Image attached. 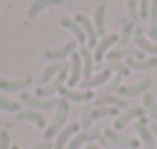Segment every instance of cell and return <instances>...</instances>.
I'll return each instance as SVG.
<instances>
[{"label":"cell","mask_w":157,"mask_h":149,"mask_svg":"<svg viewBox=\"0 0 157 149\" xmlns=\"http://www.w3.org/2000/svg\"><path fill=\"white\" fill-rule=\"evenodd\" d=\"M68 113H70V101L62 97L60 101H58V107H56V113H54V119L50 121V125L46 127V131H44V137H46V141H50L52 137H56V135L60 133L62 129H64Z\"/></svg>","instance_id":"1"},{"label":"cell","mask_w":157,"mask_h":149,"mask_svg":"<svg viewBox=\"0 0 157 149\" xmlns=\"http://www.w3.org/2000/svg\"><path fill=\"white\" fill-rule=\"evenodd\" d=\"M20 101L22 103H26V105H30V109H40V111H50L54 109V107H58V101L60 99H56V97H36V96H32V94H26V92H22L20 94Z\"/></svg>","instance_id":"2"},{"label":"cell","mask_w":157,"mask_h":149,"mask_svg":"<svg viewBox=\"0 0 157 149\" xmlns=\"http://www.w3.org/2000/svg\"><path fill=\"white\" fill-rule=\"evenodd\" d=\"M149 86H151V80L145 78V80H141L139 84H135V86H113L111 92L119 94L121 97H135V96H141V94H147Z\"/></svg>","instance_id":"3"},{"label":"cell","mask_w":157,"mask_h":149,"mask_svg":"<svg viewBox=\"0 0 157 149\" xmlns=\"http://www.w3.org/2000/svg\"><path fill=\"white\" fill-rule=\"evenodd\" d=\"M76 48H78V44L74 42V40H68L64 46H60L56 50H50V48L44 50V58L50 60V62H64L68 56H72V54L76 52Z\"/></svg>","instance_id":"4"},{"label":"cell","mask_w":157,"mask_h":149,"mask_svg":"<svg viewBox=\"0 0 157 149\" xmlns=\"http://www.w3.org/2000/svg\"><path fill=\"white\" fill-rule=\"evenodd\" d=\"M104 137H107V141H109L111 145H115L117 149H137L139 147V141L125 137V135H121L119 131H115V129H105Z\"/></svg>","instance_id":"5"},{"label":"cell","mask_w":157,"mask_h":149,"mask_svg":"<svg viewBox=\"0 0 157 149\" xmlns=\"http://www.w3.org/2000/svg\"><path fill=\"white\" fill-rule=\"evenodd\" d=\"M66 72H68V70H64L62 74H58L48 86H40V88L36 90V97H44L46 99V97H52L56 92H60V88L64 86V80H66Z\"/></svg>","instance_id":"6"},{"label":"cell","mask_w":157,"mask_h":149,"mask_svg":"<svg viewBox=\"0 0 157 149\" xmlns=\"http://www.w3.org/2000/svg\"><path fill=\"white\" fill-rule=\"evenodd\" d=\"M100 131L98 129H90V131H80V133H76L72 139H70L68 147L66 149H80L82 145H86V143H94L96 139H100Z\"/></svg>","instance_id":"7"},{"label":"cell","mask_w":157,"mask_h":149,"mask_svg":"<svg viewBox=\"0 0 157 149\" xmlns=\"http://www.w3.org/2000/svg\"><path fill=\"white\" fill-rule=\"evenodd\" d=\"M143 115H145V109H143V107H129V109H125V113L117 115V119H115V123H113V129L115 131L123 129L129 121H133V119H141Z\"/></svg>","instance_id":"8"},{"label":"cell","mask_w":157,"mask_h":149,"mask_svg":"<svg viewBox=\"0 0 157 149\" xmlns=\"http://www.w3.org/2000/svg\"><path fill=\"white\" fill-rule=\"evenodd\" d=\"M135 129H137L139 137H141L143 145H145V149H155V137H153V131H151V127L147 125V119L141 117L135 121Z\"/></svg>","instance_id":"9"},{"label":"cell","mask_w":157,"mask_h":149,"mask_svg":"<svg viewBox=\"0 0 157 149\" xmlns=\"http://www.w3.org/2000/svg\"><path fill=\"white\" fill-rule=\"evenodd\" d=\"M60 96L68 101H80V103H88L90 99H94V94L90 90H70V88H60Z\"/></svg>","instance_id":"10"},{"label":"cell","mask_w":157,"mask_h":149,"mask_svg":"<svg viewBox=\"0 0 157 149\" xmlns=\"http://www.w3.org/2000/svg\"><path fill=\"white\" fill-rule=\"evenodd\" d=\"M76 20L78 24L82 26V30L86 32V38H88V46L90 48H96L98 46V32H96V26H94V22H90L88 18H86L84 14H76Z\"/></svg>","instance_id":"11"},{"label":"cell","mask_w":157,"mask_h":149,"mask_svg":"<svg viewBox=\"0 0 157 149\" xmlns=\"http://www.w3.org/2000/svg\"><path fill=\"white\" fill-rule=\"evenodd\" d=\"M76 133H80V123H70V125H66L64 129L56 135L54 149H66V145L70 143V139H72Z\"/></svg>","instance_id":"12"},{"label":"cell","mask_w":157,"mask_h":149,"mask_svg":"<svg viewBox=\"0 0 157 149\" xmlns=\"http://www.w3.org/2000/svg\"><path fill=\"white\" fill-rule=\"evenodd\" d=\"M64 70H68V64H66V62H50V66L44 68L42 74H40V84L48 86L54 78H56L58 74H62Z\"/></svg>","instance_id":"13"},{"label":"cell","mask_w":157,"mask_h":149,"mask_svg":"<svg viewBox=\"0 0 157 149\" xmlns=\"http://www.w3.org/2000/svg\"><path fill=\"white\" fill-rule=\"evenodd\" d=\"M30 84H32L30 76L18 78V80H0V90H2V92H16V94L20 92V94H22Z\"/></svg>","instance_id":"14"},{"label":"cell","mask_w":157,"mask_h":149,"mask_svg":"<svg viewBox=\"0 0 157 149\" xmlns=\"http://www.w3.org/2000/svg\"><path fill=\"white\" fill-rule=\"evenodd\" d=\"M70 58H72V62H70V78H68V86H76V84H80V80H82V72H84V68H82V56H80V52H74Z\"/></svg>","instance_id":"15"},{"label":"cell","mask_w":157,"mask_h":149,"mask_svg":"<svg viewBox=\"0 0 157 149\" xmlns=\"http://www.w3.org/2000/svg\"><path fill=\"white\" fill-rule=\"evenodd\" d=\"M117 40H119V36H115V34L104 36V38H101V42H98V46H96V52H94V60L100 64V62L104 60V56H107L109 48H113V44H117Z\"/></svg>","instance_id":"16"},{"label":"cell","mask_w":157,"mask_h":149,"mask_svg":"<svg viewBox=\"0 0 157 149\" xmlns=\"http://www.w3.org/2000/svg\"><path fill=\"white\" fill-rule=\"evenodd\" d=\"M133 42H135V46H137L139 50H141L143 54H151V56H157V44H153L149 38H147L145 34H143V30H135V34H133Z\"/></svg>","instance_id":"17"},{"label":"cell","mask_w":157,"mask_h":149,"mask_svg":"<svg viewBox=\"0 0 157 149\" xmlns=\"http://www.w3.org/2000/svg\"><path fill=\"white\" fill-rule=\"evenodd\" d=\"M64 2L66 0H34V2L30 4V8H28L26 16L30 20H34L36 16H38L42 10H46L48 6H60V4H64Z\"/></svg>","instance_id":"18"},{"label":"cell","mask_w":157,"mask_h":149,"mask_svg":"<svg viewBox=\"0 0 157 149\" xmlns=\"http://www.w3.org/2000/svg\"><path fill=\"white\" fill-rule=\"evenodd\" d=\"M96 107H127V99L117 97L113 94H105L96 97Z\"/></svg>","instance_id":"19"},{"label":"cell","mask_w":157,"mask_h":149,"mask_svg":"<svg viewBox=\"0 0 157 149\" xmlns=\"http://www.w3.org/2000/svg\"><path fill=\"white\" fill-rule=\"evenodd\" d=\"M60 24L66 28V30H70V32H72V34L76 36V40H78L80 44L88 42V38H86V32L82 30V26H80V24H78L74 18H66V16H64V18H60Z\"/></svg>","instance_id":"20"},{"label":"cell","mask_w":157,"mask_h":149,"mask_svg":"<svg viewBox=\"0 0 157 149\" xmlns=\"http://www.w3.org/2000/svg\"><path fill=\"white\" fill-rule=\"evenodd\" d=\"M109 76H111V70L109 68H105V70H101L98 76H92L90 80H82V84H80V88L82 90H90V88H98V86H101V84H105L107 80H109Z\"/></svg>","instance_id":"21"},{"label":"cell","mask_w":157,"mask_h":149,"mask_svg":"<svg viewBox=\"0 0 157 149\" xmlns=\"http://www.w3.org/2000/svg\"><path fill=\"white\" fill-rule=\"evenodd\" d=\"M20 121H32L36 127H46V117L40 113L38 109H24L18 113Z\"/></svg>","instance_id":"22"},{"label":"cell","mask_w":157,"mask_h":149,"mask_svg":"<svg viewBox=\"0 0 157 149\" xmlns=\"http://www.w3.org/2000/svg\"><path fill=\"white\" fill-rule=\"evenodd\" d=\"M80 56H82V68H84L82 78H84V80H90L92 74H94V54L90 52V48H82Z\"/></svg>","instance_id":"23"},{"label":"cell","mask_w":157,"mask_h":149,"mask_svg":"<svg viewBox=\"0 0 157 149\" xmlns=\"http://www.w3.org/2000/svg\"><path fill=\"white\" fill-rule=\"evenodd\" d=\"M94 26H96L98 36L104 38L105 36V6L104 4H98L96 10H94Z\"/></svg>","instance_id":"24"},{"label":"cell","mask_w":157,"mask_h":149,"mask_svg":"<svg viewBox=\"0 0 157 149\" xmlns=\"http://www.w3.org/2000/svg\"><path fill=\"white\" fill-rule=\"evenodd\" d=\"M127 68L129 70H137V72H141V70H151L157 66V58H145V60H135V58H127Z\"/></svg>","instance_id":"25"},{"label":"cell","mask_w":157,"mask_h":149,"mask_svg":"<svg viewBox=\"0 0 157 149\" xmlns=\"http://www.w3.org/2000/svg\"><path fill=\"white\" fill-rule=\"evenodd\" d=\"M135 34V24L131 22H123L121 26V34H119V40H117V48H127V44H129V38Z\"/></svg>","instance_id":"26"},{"label":"cell","mask_w":157,"mask_h":149,"mask_svg":"<svg viewBox=\"0 0 157 149\" xmlns=\"http://www.w3.org/2000/svg\"><path fill=\"white\" fill-rule=\"evenodd\" d=\"M143 109H145L147 113H149V117L157 123V101L151 94H145V96H143Z\"/></svg>","instance_id":"27"},{"label":"cell","mask_w":157,"mask_h":149,"mask_svg":"<svg viewBox=\"0 0 157 149\" xmlns=\"http://www.w3.org/2000/svg\"><path fill=\"white\" fill-rule=\"evenodd\" d=\"M0 109L8 111V113H20V103L14 101V99H8L0 94Z\"/></svg>","instance_id":"28"},{"label":"cell","mask_w":157,"mask_h":149,"mask_svg":"<svg viewBox=\"0 0 157 149\" xmlns=\"http://www.w3.org/2000/svg\"><path fill=\"white\" fill-rule=\"evenodd\" d=\"M109 115H117V107H96V109H92V119H104Z\"/></svg>","instance_id":"29"},{"label":"cell","mask_w":157,"mask_h":149,"mask_svg":"<svg viewBox=\"0 0 157 149\" xmlns=\"http://www.w3.org/2000/svg\"><path fill=\"white\" fill-rule=\"evenodd\" d=\"M92 107L88 105V103H84L82 105V129L84 131H90V125H92Z\"/></svg>","instance_id":"30"},{"label":"cell","mask_w":157,"mask_h":149,"mask_svg":"<svg viewBox=\"0 0 157 149\" xmlns=\"http://www.w3.org/2000/svg\"><path fill=\"white\" fill-rule=\"evenodd\" d=\"M127 14H129L131 22L141 18V16H139V0H127Z\"/></svg>","instance_id":"31"},{"label":"cell","mask_w":157,"mask_h":149,"mask_svg":"<svg viewBox=\"0 0 157 149\" xmlns=\"http://www.w3.org/2000/svg\"><path fill=\"white\" fill-rule=\"evenodd\" d=\"M109 70L117 72L119 76H129V68H127V64H121L119 60H115V62H109Z\"/></svg>","instance_id":"32"},{"label":"cell","mask_w":157,"mask_h":149,"mask_svg":"<svg viewBox=\"0 0 157 149\" xmlns=\"http://www.w3.org/2000/svg\"><path fill=\"white\" fill-rule=\"evenodd\" d=\"M149 6L151 0H139V16L141 18H149Z\"/></svg>","instance_id":"33"},{"label":"cell","mask_w":157,"mask_h":149,"mask_svg":"<svg viewBox=\"0 0 157 149\" xmlns=\"http://www.w3.org/2000/svg\"><path fill=\"white\" fill-rule=\"evenodd\" d=\"M149 20H151V26L157 28V0H151V6H149Z\"/></svg>","instance_id":"34"},{"label":"cell","mask_w":157,"mask_h":149,"mask_svg":"<svg viewBox=\"0 0 157 149\" xmlns=\"http://www.w3.org/2000/svg\"><path fill=\"white\" fill-rule=\"evenodd\" d=\"M10 135L8 131H0V149H10Z\"/></svg>","instance_id":"35"},{"label":"cell","mask_w":157,"mask_h":149,"mask_svg":"<svg viewBox=\"0 0 157 149\" xmlns=\"http://www.w3.org/2000/svg\"><path fill=\"white\" fill-rule=\"evenodd\" d=\"M143 34L149 36L153 44H157V28L155 26H151V24H149V26H145V28H143Z\"/></svg>","instance_id":"36"},{"label":"cell","mask_w":157,"mask_h":149,"mask_svg":"<svg viewBox=\"0 0 157 149\" xmlns=\"http://www.w3.org/2000/svg\"><path fill=\"white\" fill-rule=\"evenodd\" d=\"M50 147H54L50 141H40V143H36L32 149H50Z\"/></svg>","instance_id":"37"},{"label":"cell","mask_w":157,"mask_h":149,"mask_svg":"<svg viewBox=\"0 0 157 149\" xmlns=\"http://www.w3.org/2000/svg\"><path fill=\"white\" fill-rule=\"evenodd\" d=\"M151 131H153V137H155V145H157V123L153 121V123H151ZM157 149V147H155Z\"/></svg>","instance_id":"38"},{"label":"cell","mask_w":157,"mask_h":149,"mask_svg":"<svg viewBox=\"0 0 157 149\" xmlns=\"http://www.w3.org/2000/svg\"><path fill=\"white\" fill-rule=\"evenodd\" d=\"M86 149H104V147H98V145H94V143H88V147Z\"/></svg>","instance_id":"39"},{"label":"cell","mask_w":157,"mask_h":149,"mask_svg":"<svg viewBox=\"0 0 157 149\" xmlns=\"http://www.w3.org/2000/svg\"><path fill=\"white\" fill-rule=\"evenodd\" d=\"M10 149H20V147H18V145H12V147H10Z\"/></svg>","instance_id":"40"}]
</instances>
